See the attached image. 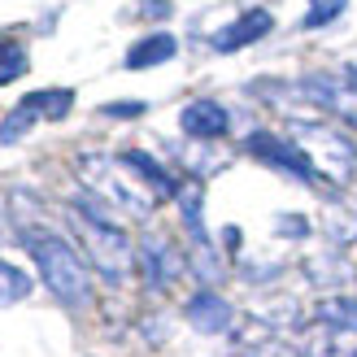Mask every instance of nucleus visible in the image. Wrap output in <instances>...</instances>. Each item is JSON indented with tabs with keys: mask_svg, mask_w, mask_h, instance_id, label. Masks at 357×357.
<instances>
[{
	"mask_svg": "<svg viewBox=\"0 0 357 357\" xmlns=\"http://www.w3.org/2000/svg\"><path fill=\"white\" fill-rule=\"evenodd\" d=\"M22 248L40 266V279L48 283V292L70 310L92 305V271H87V257L79 253L70 240H61L57 231H40V227H22Z\"/></svg>",
	"mask_w": 357,
	"mask_h": 357,
	"instance_id": "f257e3e1",
	"label": "nucleus"
},
{
	"mask_svg": "<svg viewBox=\"0 0 357 357\" xmlns=\"http://www.w3.org/2000/svg\"><path fill=\"white\" fill-rule=\"evenodd\" d=\"M79 178L87 192L100 196L105 205H114L127 218H149L157 209V192L139 178L135 170L122 166V157H105V153H83L79 157Z\"/></svg>",
	"mask_w": 357,
	"mask_h": 357,
	"instance_id": "f03ea898",
	"label": "nucleus"
},
{
	"mask_svg": "<svg viewBox=\"0 0 357 357\" xmlns=\"http://www.w3.org/2000/svg\"><path fill=\"white\" fill-rule=\"evenodd\" d=\"M70 227L79 231V244H83V257L92 261V271L105 283H127V275L135 271V248L127 240V231L118 227V218H96L92 209L83 205H70Z\"/></svg>",
	"mask_w": 357,
	"mask_h": 357,
	"instance_id": "7ed1b4c3",
	"label": "nucleus"
},
{
	"mask_svg": "<svg viewBox=\"0 0 357 357\" xmlns=\"http://www.w3.org/2000/svg\"><path fill=\"white\" fill-rule=\"evenodd\" d=\"M292 139L314 162L318 174H327L331 183H349V174L357 166V149H353L349 135H340L335 127H327V122H301V127L292 131Z\"/></svg>",
	"mask_w": 357,
	"mask_h": 357,
	"instance_id": "20e7f679",
	"label": "nucleus"
},
{
	"mask_svg": "<svg viewBox=\"0 0 357 357\" xmlns=\"http://www.w3.org/2000/svg\"><path fill=\"white\" fill-rule=\"evenodd\" d=\"M244 149L257 157V162H266V166H275V170H283V174H292V178H301V183H318V174L314 170V162L305 153H301V144L296 139H283V135H275V131H253L244 139Z\"/></svg>",
	"mask_w": 357,
	"mask_h": 357,
	"instance_id": "39448f33",
	"label": "nucleus"
},
{
	"mask_svg": "<svg viewBox=\"0 0 357 357\" xmlns=\"http://www.w3.org/2000/svg\"><path fill=\"white\" fill-rule=\"evenodd\" d=\"M135 266H139V275H144L149 292H170L174 279L188 271L183 253H178V248H174L166 236H157V231H149V236L139 240V248H135Z\"/></svg>",
	"mask_w": 357,
	"mask_h": 357,
	"instance_id": "423d86ee",
	"label": "nucleus"
},
{
	"mask_svg": "<svg viewBox=\"0 0 357 357\" xmlns=\"http://www.w3.org/2000/svg\"><path fill=\"white\" fill-rule=\"evenodd\" d=\"M271 31H275L271 9H244V13L236 17V22H227L222 31H213L209 48H213V52H240V48H248V44L266 40Z\"/></svg>",
	"mask_w": 357,
	"mask_h": 357,
	"instance_id": "0eeeda50",
	"label": "nucleus"
},
{
	"mask_svg": "<svg viewBox=\"0 0 357 357\" xmlns=\"http://www.w3.org/2000/svg\"><path fill=\"white\" fill-rule=\"evenodd\" d=\"M178 127H183V135H192V139H218V135H227V127H231V114L222 109L218 100L201 96V100L183 105Z\"/></svg>",
	"mask_w": 357,
	"mask_h": 357,
	"instance_id": "6e6552de",
	"label": "nucleus"
},
{
	"mask_svg": "<svg viewBox=\"0 0 357 357\" xmlns=\"http://www.w3.org/2000/svg\"><path fill=\"white\" fill-rule=\"evenodd\" d=\"M231 305L218 296V292H209V288H201V292H192L188 296V323L201 331V335H222V331H231Z\"/></svg>",
	"mask_w": 357,
	"mask_h": 357,
	"instance_id": "1a4fd4ad",
	"label": "nucleus"
},
{
	"mask_svg": "<svg viewBox=\"0 0 357 357\" xmlns=\"http://www.w3.org/2000/svg\"><path fill=\"white\" fill-rule=\"evenodd\" d=\"M122 157V166L127 170H135L144 183L157 192V201H166V196H178V183H174V174L162 166V162H153L149 153H139V149H127V153H118Z\"/></svg>",
	"mask_w": 357,
	"mask_h": 357,
	"instance_id": "9d476101",
	"label": "nucleus"
},
{
	"mask_svg": "<svg viewBox=\"0 0 357 357\" xmlns=\"http://www.w3.org/2000/svg\"><path fill=\"white\" fill-rule=\"evenodd\" d=\"M174 52H178V40H174V35H166V31H157V35H144L139 44H131L127 57H122V66H127V70H149V66L170 61Z\"/></svg>",
	"mask_w": 357,
	"mask_h": 357,
	"instance_id": "9b49d317",
	"label": "nucleus"
},
{
	"mask_svg": "<svg viewBox=\"0 0 357 357\" xmlns=\"http://www.w3.org/2000/svg\"><path fill=\"white\" fill-rule=\"evenodd\" d=\"M318 327H327L335 335H357V296H327L318 301Z\"/></svg>",
	"mask_w": 357,
	"mask_h": 357,
	"instance_id": "f8f14e48",
	"label": "nucleus"
},
{
	"mask_svg": "<svg viewBox=\"0 0 357 357\" xmlns=\"http://www.w3.org/2000/svg\"><path fill=\"white\" fill-rule=\"evenodd\" d=\"M22 109H31L35 118L61 122L70 109H75V92H70V87H40V92H26L22 96Z\"/></svg>",
	"mask_w": 357,
	"mask_h": 357,
	"instance_id": "ddd939ff",
	"label": "nucleus"
},
{
	"mask_svg": "<svg viewBox=\"0 0 357 357\" xmlns=\"http://www.w3.org/2000/svg\"><path fill=\"white\" fill-rule=\"evenodd\" d=\"M174 201H178V209H183V227H188L192 244H209L205 240V222H201V183H183Z\"/></svg>",
	"mask_w": 357,
	"mask_h": 357,
	"instance_id": "4468645a",
	"label": "nucleus"
},
{
	"mask_svg": "<svg viewBox=\"0 0 357 357\" xmlns=\"http://www.w3.org/2000/svg\"><path fill=\"white\" fill-rule=\"evenodd\" d=\"M26 296H31V275L22 271V266L0 257V310L17 305V301H26Z\"/></svg>",
	"mask_w": 357,
	"mask_h": 357,
	"instance_id": "2eb2a0df",
	"label": "nucleus"
},
{
	"mask_svg": "<svg viewBox=\"0 0 357 357\" xmlns=\"http://www.w3.org/2000/svg\"><path fill=\"white\" fill-rule=\"evenodd\" d=\"M26 75V48L13 40H0V87Z\"/></svg>",
	"mask_w": 357,
	"mask_h": 357,
	"instance_id": "dca6fc26",
	"label": "nucleus"
},
{
	"mask_svg": "<svg viewBox=\"0 0 357 357\" xmlns=\"http://www.w3.org/2000/svg\"><path fill=\"white\" fill-rule=\"evenodd\" d=\"M327 240L335 248L353 244L357 240V213H349V209H327Z\"/></svg>",
	"mask_w": 357,
	"mask_h": 357,
	"instance_id": "f3484780",
	"label": "nucleus"
},
{
	"mask_svg": "<svg viewBox=\"0 0 357 357\" xmlns=\"http://www.w3.org/2000/svg\"><path fill=\"white\" fill-rule=\"evenodd\" d=\"M349 9V0H310V13H305V22L301 26H310V31H318V26H327V22H335Z\"/></svg>",
	"mask_w": 357,
	"mask_h": 357,
	"instance_id": "a211bd4d",
	"label": "nucleus"
},
{
	"mask_svg": "<svg viewBox=\"0 0 357 357\" xmlns=\"http://www.w3.org/2000/svg\"><path fill=\"white\" fill-rule=\"evenodd\" d=\"M305 275L318 283V288H327V283H340L344 279V266H340V257H310L305 261Z\"/></svg>",
	"mask_w": 357,
	"mask_h": 357,
	"instance_id": "6ab92c4d",
	"label": "nucleus"
},
{
	"mask_svg": "<svg viewBox=\"0 0 357 357\" xmlns=\"http://www.w3.org/2000/svg\"><path fill=\"white\" fill-rule=\"evenodd\" d=\"M35 122H40V118H35L31 109H22V105H17V109L5 118V127H0V144H17V139H22V135L35 127Z\"/></svg>",
	"mask_w": 357,
	"mask_h": 357,
	"instance_id": "aec40b11",
	"label": "nucleus"
},
{
	"mask_svg": "<svg viewBox=\"0 0 357 357\" xmlns=\"http://www.w3.org/2000/svg\"><path fill=\"white\" fill-rule=\"evenodd\" d=\"M301 357H357V349L353 344H340L335 335H314Z\"/></svg>",
	"mask_w": 357,
	"mask_h": 357,
	"instance_id": "412c9836",
	"label": "nucleus"
},
{
	"mask_svg": "<svg viewBox=\"0 0 357 357\" xmlns=\"http://www.w3.org/2000/svg\"><path fill=\"white\" fill-rule=\"evenodd\" d=\"M275 227H279V236H288V240H305L310 236V218H301V213H279Z\"/></svg>",
	"mask_w": 357,
	"mask_h": 357,
	"instance_id": "4be33fe9",
	"label": "nucleus"
},
{
	"mask_svg": "<svg viewBox=\"0 0 357 357\" xmlns=\"http://www.w3.org/2000/svg\"><path fill=\"white\" fill-rule=\"evenodd\" d=\"M174 5L170 0H135L131 5V17H170Z\"/></svg>",
	"mask_w": 357,
	"mask_h": 357,
	"instance_id": "5701e85b",
	"label": "nucleus"
},
{
	"mask_svg": "<svg viewBox=\"0 0 357 357\" xmlns=\"http://www.w3.org/2000/svg\"><path fill=\"white\" fill-rule=\"evenodd\" d=\"M105 118H139L144 114V100H114V105H100Z\"/></svg>",
	"mask_w": 357,
	"mask_h": 357,
	"instance_id": "b1692460",
	"label": "nucleus"
},
{
	"mask_svg": "<svg viewBox=\"0 0 357 357\" xmlns=\"http://www.w3.org/2000/svg\"><path fill=\"white\" fill-rule=\"evenodd\" d=\"M253 357H301L288 340H261L257 349H253Z\"/></svg>",
	"mask_w": 357,
	"mask_h": 357,
	"instance_id": "393cba45",
	"label": "nucleus"
},
{
	"mask_svg": "<svg viewBox=\"0 0 357 357\" xmlns=\"http://www.w3.org/2000/svg\"><path fill=\"white\" fill-rule=\"evenodd\" d=\"M353 149H357V139H353Z\"/></svg>",
	"mask_w": 357,
	"mask_h": 357,
	"instance_id": "a878e982",
	"label": "nucleus"
}]
</instances>
